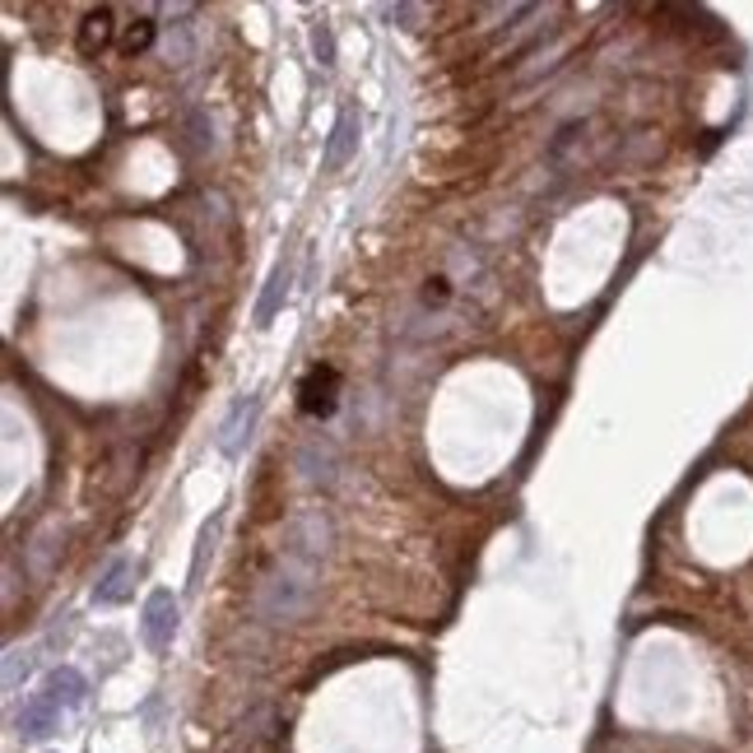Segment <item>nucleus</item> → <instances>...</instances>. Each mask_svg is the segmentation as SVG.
<instances>
[{
    "instance_id": "1",
    "label": "nucleus",
    "mask_w": 753,
    "mask_h": 753,
    "mask_svg": "<svg viewBox=\"0 0 753 753\" xmlns=\"http://www.w3.org/2000/svg\"><path fill=\"white\" fill-rule=\"evenodd\" d=\"M330 553V521L322 507H307L289 521L284 549L256 586V614L266 623H299L322 591V563Z\"/></svg>"
},
{
    "instance_id": "2",
    "label": "nucleus",
    "mask_w": 753,
    "mask_h": 753,
    "mask_svg": "<svg viewBox=\"0 0 753 753\" xmlns=\"http://www.w3.org/2000/svg\"><path fill=\"white\" fill-rule=\"evenodd\" d=\"M141 632H145V647L154 651V656H164V651L172 647V638H177V596L172 591H154V596L145 600Z\"/></svg>"
},
{
    "instance_id": "3",
    "label": "nucleus",
    "mask_w": 753,
    "mask_h": 753,
    "mask_svg": "<svg viewBox=\"0 0 753 753\" xmlns=\"http://www.w3.org/2000/svg\"><path fill=\"white\" fill-rule=\"evenodd\" d=\"M335 401H340V372L312 368L299 386V409L312 414V419H326V414H335Z\"/></svg>"
},
{
    "instance_id": "4",
    "label": "nucleus",
    "mask_w": 753,
    "mask_h": 753,
    "mask_svg": "<svg viewBox=\"0 0 753 753\" xmlns=\"http://www.w3.org/2000/svg\"><path fill=\"white\" fill-rule=\"evenodd\" d=\"M256 414H261V401H256V395H243V401L228 409V419L220 424V451H224V456H237V451H243V442L251 438Z\"/></svg>"
},
{
    "instance_id": "5",
    "label": "nucleus",
    "mask_w": 753,
    "mask_h": 753,
    "mask_svg": "<svg viewBox=\"0 0 753 753\" xmlns=\"http://www.w3.org/2000/svg\"><path fill=\"white\" fill-rule=\"evenodd\" d=\"M135 572H141V567H135V559H112L108 572L93 586V600L98 605H126L135 596Z\"/></svg>"
},
{
    "instance_id": "6",
    "label": "nucleus",
    "mask_w": 753,
    "mask_h": 753,
    "mask_svg": "<svg viewBox=\"0 0 753 753\" xmlns=\"http://www.w3.org/2000/svg\"><path fill=\"white\" fill-rule=\"evenodd\" d=\"M14 726H19V735L24 740H47V735H56V726H61V707H56L47 693H37V698L24 703Z\"/></svg>"
},
{
    "instance_id": "7",
    "label": "nucleus",
    "mask_w": 753,
    "mask_h": 753,
    "mask_svg": "<svg viewBox=\"0 0 753 753\" xmlns=\"http://www.w3.org/2000/svg\"><path fill=\"white\" fill-rule=\"evenodd\" d=\"M353 145H359V112L345 108L340 116H335V126H330V145H326V172H340L349 164V154Z\"/></svg>"
},
{
    "instance_id": "8",
    "label": "nucleus",
    "mask_w": 753,
    "mask_h": 753,
    "mask_svg": "<svg viewBox=\"0 0 753 753\" xmlns=\"http://www.w3.org/2000/svg\"><path fill=\"white\" fill-rule=\"evenodd\" d=\"M85 693H89L85 675H79V670H70V665H56L52 675H47V698L56 707H79V703H85Z\"/></svg>"
},
{
    "instance_id": "9",
    "label": "nucleus",
    "mask_w": 753,
    "mask_h": 753,
    "mask_svg": "<svg viewBox=\"0 0 753 753\" xmlns=\"http://www.w3.org/2000/svg\"><path fill=\"white\" fill-rule=\"evenodd\" d=\"M299 470H303V480L307 484H330L335 480V451L322 442V438H312L303 451H299Z\"/></svg>"
},
{
    "instance_id": "10",
    "label": "nucleus",
    "mask_w": 753,
    "mask_h": 753,
    "mask_svg": "<svg viewBox=\"0 0 753 753\" xmlns=\"http://www.w3.org/2000/svg\"><path fill=\"white\" fill-rule=\"evenodd\" d=\"M284 293H289V266L280 261V266L270 270V280H266V293H261V303H256V326H270V316L280 312Z\"/></svg>"
},
{
    "instance_id": "11",
    "label": "nucleus",
    "mask_w": 753,
    "mask_h": 753,
    "mask_svg": "<svg viewBox=\"0 0 753 753\" xmlns=\"http://www.w3.org/2000/svg\"><path fill=\"white\" fill-rule=\"evenodd\" d=\"M112 43V10H93L79 24V52H103Z\"/></svg>"
},
{
    "instance_id": "12",
    "label": "nucleus",
    "mask_w": 753,
    "mask_h": 753,
    "mask_svg": "<svg viewBox=\"0 0 753 753\" xmlns=\"http://www.w3.org/2000/svg\"><path fill=\"white\" fill-rule=\"evenodd\" d=\"M220 526H224V521H220V517H214V521H210V526L201 530V549H195V563H191V586H195V582H201L205 553H214V540H220Z\"/></svg>"
},
{
    "instance_id": "13",
    "label": "nucleus",
    "mask_w": 753,
    "mask_h": 753,
    "mask_svg": "<svg viewBox=\"0 0 753 753\" xmlns=\"http://www.w3.org/2000/svg\"><path fill=\"white\" fill-rule=\"evenodd\" d=\"M145 47H154V24H149V19H135V24L126 29V52L135 56V52H145Z\"/></svg>"
},
{
    "instance_id": "14",
    "label": "nucleus",
    "mask_w": 753,
    "mask_h": 753,
    "mask_svg": "<svg viewBox=\"0 0 753 753\" xmlns=\"http://www.w3.org/2000/svg\"><path fill=\"white\" fill-rule=\"evenodd\" d=\"M312 43H316V56H322V66H330V56H335V47H330V29H316Z\"/></svg>"
}]
</instances>
